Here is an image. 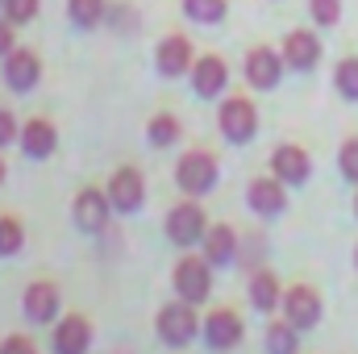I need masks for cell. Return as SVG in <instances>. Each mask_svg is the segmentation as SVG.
I'll use <instances>...</instances> for the list:
<instances>
[{
    "instance_id": "1",
    "label": "cell",
    "mask_w": 358,
    "mask_h": 354,
    "mask_svg": "<svg viewBox=\"0 0 358 354\" xmlns=\"http://www.w3.org/2000/svg\"><path fill=\"white\" fill-rule=\"evenodd\" d=\"M204 330V321L196 317V304H187V300H176V304H167V309H159V317H155V334H159V342L163 346H187L196 334Z\"/></svg>"
},
{
    "instance_id": "2",
    "label": "cell",
    "mask_w": 358,
    "mask_h": 354,
    "mask_svg": "<svg viewBox=\"0 0 358 354\" xmlns=\"http://www.w3.org/2000/svg\"><path fill=\"white\" fill-rule=\"evenodd\" d=\"M171 283H176V296L187 304H204L208 292H213V263L204 255H183L171 271Z\"/></svg>"
},
{
    "instance_id": "3",
    "label": "cell",
    "mask_w": 358,
    "mask_h": 354,
    "mask_svg": "<svg viewBox=\"0 0 358 354\" xmlns=\"http://www.w3.org/2000/svg\"><path fill=\"white\" fill-rule=\"evenodd\" d=\"M217 176H221V167H217V159L204 155V150H187V155L179 159V167H176V183L187 192V196L213 192V187H217Z\"/></svg>"
},
{
    "instance_id": "4",
    "label": "cell",
    "mask_w": 358,
    "mask_h": 354,
    "mask_svg": "<svg viewBox=\"0 0 358 354\" xmlns=\"http://www.w3.org/2000/svg\"><path fill=\"white\" fill-rule=\"evenodd\" d=\"M283 317H287L296 330H313V325H321V317H325L321 292L308 288V283H292V288H283Z\"/></svg>"
},
{
    "instance_id": "5",
    "label": "cell",
    "mask_w": 358,
    "mask_h": 354,
    "mask_svg": "<svg viewBox=\"0 0 358 354\" xmlns=\"http://www.w3.org/2000/svg\"><path fill=\"white\" fill-rule=\"evenodd\" d=\"M204 234H208V217L196 200H183L167 213V238L176 246H196V242H204Z\"/></svg>"
},
{
    "instance_id": "6",
    "label": "cell",
    "mask_w": 358,
    "mask_h": 354,
    "mask_svg": "<svg viewBox=\"0 0 358 354\" xmlns=\"http://www.w3.org/2000/svg\"><path fill=\"white\" fill-rule=\"evenodd\" d=\"M242 334H246V325H242V317H238L234 309H213V313L204 317V330H200L204 346L217 351V354L234 351V346L242 342Z\"/></svg>"
},
{
    "instance_id": "7",
    "label": "cell",
    "mask_w": 358,
    "mask_h": 354,
    "mask_svg": "<svg viewBox=\"0 0 358 354\" xmlns=\"http://www.w3.org/2000/svg\"><path fill=\"white\" fill-rule=\"evenodd\" d=\"M21 309H25V317H29L34 325H50V321H59V309H63V292H59V283H50V279H34V283L25 288V296H21Z\"/></svg>"
},
{
    "instance_id": "8",
    "label": "cell",
    "mask_w": 358,
    "mask_h": 354,
    "mask_svg": "<svg viewBox=\"0 0 358 354\" xmlns=\"http://www.w3.org/2000/svg\"><path fill=\"white\" fill-rule=\"evenodd\" d=\"M50 346H55V354H88L92 351V321L84 313L59 317L55 334H50Z\"/></svg>"
},
{
    "instance_id": "9",
    "label": "cell",
    "mask_w": 358,
    "mask_h": 354,
    "mask_svg": "<svg viewBox=\"0 0 358 354\" xmlns=\"http://www.w3.org/2000/svg\"><path fill=\"white\" fill-rule=\"evenodd\" d=\"M221 134L229 142H250L259 134V113L246 96H234V100L221 104Z\"/></svg>"
},
{
    "instance_id": "10",
    "label": "cell",
    "mask_w": 358,
    "mask_h": 354,
    "mask_svg": "<svg viewBox=\"0 0 358 354\" xmlns=\"http://www.w3.org/2000/svg\"><path fill=\"white\" fill-rule=\"evenodd\" d=\"M108 213H113V200H108V192H100V187H84V192L76 196V204H71V217H76V225H80L84 234H100V229L108 225Z\"/></svg>"
},
{
    "instance_id": "11",
    "label": "cell",
    "mask_w": 358,
    "mask_h": 354,
    "mask_svg": "<svg viewBox=\"0 0 358 354\" xmlns=\"http://www.w3.org/2000/svg\"><path fill=\"white\" fill-rule=\"evenodd\" d=\"M104 192H108L117 213H138L142 200H146V179L138 176V167H121V171H113Z\"/></svg>"
},
{
    "instance_id": "12",
    "label": "cell",
    "mask_w": 358,
    "mask_h": 354,
    "mask_svg": "<svg viewBox=\"0 0 358 354\" xmlns=\"http://www.w3.org/2000/svg\"><path fill=\"white\" fill-rule=\"evenodd\" d=\"M246 200H250V208H255L259 217H279V213L287 208V192H283V179H279V176L255 179V183H250V192H246Z\"/></svg>"
},
{
    "instance_id": "13",
    "label": "cell",
    "mask_w": 358,
    "mask_h": 354,
    "mask_svg": "<svg viewBox=\"0 0 358 354\" xmlns=\"http://www.w3.org/2000/svg\"><path fill=\"white\" fill-rule=\"evenodd\" d=\"M38 76H42V63L34 50H8V59H4V84L8 88L29 92L38 84Z\"/></svg>"
},
{
    "instance_id": "14",
    "label": "cell",
    "mask_w": 358,
    "mask_h": 354,
    "mask_svg": "<svg viewBox=\"0 0 358 354\" xmlns=\"http://www.w3.org/2000/svg\"><path fill=\"white\" fill-rule=\"evenodd\" d=\"M317 59H321V42H317L313 34H304V29L287 34V42H283V63H287V67L308 71V67H317Z\"/></svg>"
},
{
    "instance_id": "15",
    "label": "cell",
    "mask_w": 358,
    "mask_h": 354,
    "mask_svg": "<svg viewBox=\"0 0 358 354\" xmlns=\"http://www.w3.org/2000/svg\"><path fill=\"white\" fill-rule=\"evenodd\" d=\"M271 171L283 179V183H304L308 171H313V163H308V155L300 146H279L271 155Z\"/></svg>"
},
{
    "instance_id": "16",
    "label": "cell",
    "mask_w": 358,
    "mask_h": 354,
    "mask_svg": "<svg viewBox=\"0 0 358 354\" xmlns=\"http://www.w3.org/2000/svg\"><path fill=\"white\" fill-rule=\"evenodd\" d=\"M279 71H283V63H279V55L267 50V46H259V50L246 55V80L255 88H275L279 84Z\"/></svg>"
},
{
    "instance_id": "17",
    "label": "cell",
    "mask_w": 358,
    "mask_h": 354,
    "mask_svg": "<svg viewBox=\"0 0 358 354\" xmlns=\"http://www.w3.org/2000/svg\"><path fill=\"white\" fill-rule=\"evenodd\" d=\"M204 259L213 267H229L238 259V234H234V225H213L204 234Z\"/></svg>"
},
{
    "instance_id": "18",
    "label": "cell",
    "mask_w": 358,
    "mask_h": 354,
    "mask_svg": "<svg viewBox=\"0 0 358 354\" xmlns=\"http://www.w3.org/2000/svg\"><path fill=\"white\" fill-rule=\"evenodd\" d=\"M21 146H25L29 159H46V155H55L59 134H55V125H50L46 117H34V121L21 129Z\"/></svg>"
},
{
    "instance_id": "19",
    "label": "cell",
    "mask_w": 358,
    "mask_h": 354,
    "mask_svg": "<svg viewBox=\"0 0 358 354\" xmlns=\"http://www.w3.org/2000/svg\"><path fill=\"white\" fill-rule=\"evenodd\" d=\"M250 304H255L259 313L283 309V288H279V279H275L271 271H255V275H250Z\"/></svg>"
},
{
    "instance_id": "20",
    "label": "cell",
    "mask_w": 358,
    "mask_h": 354,
    "mask_svg": "<svg viewBox=\"0 0 358 354\" xmlns=\"http://www.w3.org/2000/svg\"><path fill=\"white\" fill-rule=\"evenodd\" d=\"M192 67V46H187V38H163V46H159V71L163 76H183Z\"/></svg>"
},
{
    "instance_id": "21",
    "label": "cell",
    "mask_w": 358,
    "mask_h": 354,
    "mask_svg": "<svg viewBox=\"0 0 358 354\" xmlns=\"http://www.w3.org/2000/svg\"><path fill=\"white\" fill-rule=\"evenodd\" d=\"M225 80H229V67H225L221 59H213V55L192 67V84H196L200 96H217V92L225 88Z\"/></svg>"
},
{
    "instance_id": "22",
    "label": "cell",
    "mask_w": 358,
    "mask_h": 354,
    "mask_svg": "<svg viewBox=\"0 0 358 354\" xmlns=\"http://www.w3.org/2000/svg\"><path fill=\"white\" fill-rule=\"evenodd\" d=\"M263 346H267V354H300V330H296L287 317H283V321H271Z\"/></svg>"
},
{
    "instance_id": "23",
    "label": "cell",
    "mask_w": 358,
    "mask_h": 354,
    "mask_svg": "<svg viewBox=\"0 0 358 354\" xmlns=\"http://www.w3.org/2000/svg\"><path fill=\"white\" fill-rule=\"evenodd\" d=\"M21 246H25V229H21V221H17V217H0V259L21 255Z\"/></svg>"
},
{
    "instance_id": "24",
    "label": "cell",
    "mask_w": 358,
    "mask_h": 354,
    "mask_svg": "<svg viewBox=\"0 0 358 354\" xmlns=\"http://www.w3.org/2000/svg\"><path fill=\"white\" fill-rule=\"evenodd\" d=\"M183 8H187V17L200 21V25H217V21L225 17V0H183Z\"/></svg>"
},
{
    "instance_id": "25",
    "label": "cell",
    "mask_w": 358,
    "mask_h": 354,
    "mask_svg": "<svg viewBox=\"0 0 358 354\" xmlns=\"http://www.w3.org/2000/svg\"><path fill=\"white\" fill-rule=\"evenodd\" d=\"M334 84L346 100H358V59H342L338 71H334Z\"/></svg>"
},
{
    "instance_id": "26",
    "label": "cell",
    "mask_w": 358,
    "mask_h": 354,
    "mask_svg": "<svg viewBox=\"0 0 358 354\" xmlns=\"http://www.w3.org/2000/svg\"><path fill=\"white\" fill-rule=\"evenodd\" d=\"M67 8H71V21L84 25V29L104 17V0H67Z\"/></svg>"
},
{
    "instance_id": "27",
    "label": "cell",
    "mask_w": 358,
    "mask_h": 354,
    "mask_svg": "<svg viewBox=\"0 0 358 354\" xmlns=\"http://www.w3.org/2000/svg\"><path fill=\"white\" fill-rule=\"evenodd\" d=\"M146 134H150V142H155V146H171V142L179 138V121H176V117H167V113H159V117L150 121V129H146Z\"/></svg>"
},
{
    "instance_id": "28",
    "label": "cell",
    "mask_w": 358,
    "mask_h": 354,
    "mask_svg": "<svg viewBox=\"0 0 358 354\" xmlns=\"http://www.w3.org/2000/svg\"><path fill=\"white\" fill-rule=\"evenodd\" d=\"M338 167H342V176L350 179V183H358V138L342 142V150H338Z\"/></svg>"
},
{
    "instance_id": "29",
    "label": "cell",
    "mask_w": 358,
    "mask_h": 354,
    "mask_svg": "<svg viewBox=\"0 0 358 354\" xmlns=\"http://www.w3.org/2000/svg\"><path fill=\"white\" fill-rule=\"evenodd\" d=\"M308 13H313L321 25H334L338 13H342V0H308Z\"/></svg>"
},
{
    "instance_id": "30",
    "label": "cell",
    "mask_w": 358,
    "mask_h": 354,
    "mask_svg": "<svg viewBox=\"0 0 358 354\" xmlns=\"http://www.w3.org/2000/svg\"><path fill=\"white\" fill-rule=\"evenodd\" d=\"M4 13H8L17 25H25V21H34V13H38V0H4Z\"/></svg>"
},
{
    "instance_id": "31",
    "label": "cell",
    "mask_w": 358,
    "mask_h": 354,
    "mask_svg": "<svg viewBox=\"0 0 358 354\" xmlns=\"http://www.w3.org/2000/svg\"><path fill=\"white\" fill-rule=\"evenodd\" d=\"M0 354H38V346H34L25 334H8V338L0 342Z\"/></svg>"
},
{
    "instance_id": "32",
    "label": "cell",
    "mask_w": 358,
    "mask_h": 354,
    "mask_svg": "<svg viewBox=\"0 0 358 354\" xmlns=\"http://www.w3.org/2000/svg\"><path fill=\"white\" fill-rule=\"evenodd\" d=\"M13 138H17V121H13V113L0 108V146H8Z\"/></svg>"
},
{
    "instance_id": "33",
    "label": "cell",
    "mask_w": 358,
    "mask_h": 354,
    "mask_svg": "<svg viewBox=\"0 0 358 354\" xmlns=\"http://www.w3.org/2000/svg\"><path fill=\"white\" fill-rule=\"evenodd\" d=\"M8 50H13V29L0 21V55H8Z\"/></svg>"
},
{
    "instance_id": "34",
    "label": "cell",
    "mask_w": 358,
    "mask_h": 354,
    "mask_svg": "<svg viewBox=\"0 0 358 354\" xmlns=\"http://www.w3.org/2000/svg\"><path fill=\"white\" fill-rule=\"evenodd\" d=\"M0 183H4V163H0Z\"/></svg>"
},
{
    "instance_id": "35",
    "label": "cell",
    "mask_w": 358,
    "mask_h": 354,
    "mask_svg": "<svg viewBox=\"0 0 358 354\" xmlns=\"http://www.w3.org/2000/svg\"><path fill=\"white\" fill-rule=\"evenodd\" d=\"M355 213H358V196H355Z\"/></svg>"
},
{
    "instance_id": "36",
    "label": "cell",
    "mask_w": 358,
    "mask_h": 354,
    "mask_svg": "<svg viewBox=\"0 0 358 354\" xmlns=\"http://www.w3.org/2000/svg\"><path fill=\"white\" fill-rule=\"evenodd\" d=\"M355 263H358V250H355Z\"/></svg>"
}]
</instances>
